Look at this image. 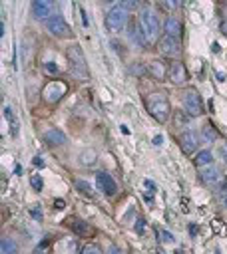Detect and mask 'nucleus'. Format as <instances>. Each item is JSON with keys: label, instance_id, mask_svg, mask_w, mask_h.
<instances>
[{"label": "nucleus", "instance_id": "obj_1", "mask_svg": "<svg viewBox=\"0 0 227 254\" xmlns=\"http://www.w3.org/2000/svg\"><path fill=\"white\" fill-rule=\"evenodd\" d=\"M140 26H142V32H144V38L148 44H154L160 40V20H158V14L152 10V8H144L142 14H140Z\"/></svg>", "mask_w": 227, "mask_h": 254}, {"label": "nucleus", "instance_id": "obj_2", "mask_svg": "<svg viewBox=\"0 0 227 254\" xmlns=\"http://www.w3.org/2000/svg\"><path fill=\"white\" fill-rule=\"evenodd\" d=\"M148 112L152 113V117L160 123H165L169 113H171V108H169V101L163 93H154L150 99H148Z\"/></svg>", "mask_w": 227, "mask_h": 254}, {"label": "nucleus", "instance_id": "obj_3", "mask_svg": "<svg viewBox=\"0 0 227 254\" xmlns=\"http://www.w3.org/2000/svg\"><path fill=\"white\" fill-rule=\"evenodd\" d=\"M68 60H70V70L76 78L80 80H86L88 78V64H86V58H84V52L80 44H72L68 48Z\"/></svg>", "mask_w": 227, "mask_h": 254}, {"label": "nucleus", "instance_id": "obj_4", "mask_svg": "<svg viewBox=\"0 0 227 254\" xmlns=\"http://www.w3.org/2000/svg\"><path fill=\"white\" fill-rule=\"evenodd\" d=\"M128 10H126V6L120 2V4H114L110 10H108V14H106V28L110 30V32H122L124 30V26H126V22H128Z\"/></svg>", "mask_w": 227, "mask_h": 254}, {"label": "nucleus", "instance_id": "obj_5", "mask_svg": "<svg viewBox=\"0 0 227 254\" xmlns=\"http://www.w3.org/2000/svg\"><path fill=\"white\" fill-rule=\"evenodd\" d=\"M68 91V84L62 82V80H52L48 82L46 85H44L42 89V97L46 104H56V101H60Z\"/></svg>", "mask_w": 227, "mask_h": 254}, {"label": "nucleus", "instance_id": "obj_6", "mask_svg": "<svg viewBox=\"0 0 227 254\" xmlns=\"http://www.w3.org/2000/svg\"><path fill=\"white\" fill-rule=\"evenodd\" d=\"M181 101H184V108H186V112L190 113V117H197V115L203 113L201 95H199L194 87H190V89L184 91V95H181Z\"/></svg>", "mask_w": 227, "mask_h": 254}, {"label": "nucleus", "instance_id": "obj_7", "mask_svg": "<svg viewBox=\"0 0 227 254\" xmlns=\"http://www.w3.org/2000/svg\"><path fill=\"white\" fill-rule=\"evenodd\" d=\"M46 28H48V32L52 34V36H56V38H70L72 36V28H70V24L64 20V16L62 14H52L48 20H46Z\"/></svg>", "mask_w": 227, "mask_h": 254}, {"label": "nucleus", "instance_id": "obj_8", "mask_svg": "<svg viewBox=\"0 0 227 254\" xmlns=\"http://www.w3.org/2000/svg\"><path fill=\"white\" fill-rule=\"evenodd\" d=\"M158 46H160V52H162L165 58H177L179 52H181L179 40H177V38H171V36H167V34L160 38Z\"/></svg>", "mask_w": 227, "mask_h": 254}, {"label": "nucleus", "instance_id": "obj_9", "mask_svg": "<svg viewBox=\"0 0 227 254\" xmlns=\"http://www.w3.org/2000/svg\"><path fill=\"white\" fill-rule=\"evenodd\" d=\"M32 14L38 20H48L54 14V4L50 0H34L32 2Z\"/></svg>", "mask_w": 227, "mask_h": 254}, {"label": "nucleus", "instance_id": "obj_10", "mask_svg": "<svg viewBox=\"0 0 227 254\" xmlns=\"http://www.w3.org/2000/svg\"><path fill=\"white\" fill-rule=\"evenodd\" d=\"M96 185H98V189H100L104 195H108V197L116 195V191H118L116 181H114V179H112V175H110V173H106V171L96 173Z\"/></svg>", "mask_w": 227, "mask_h": 254}, {"label": "nucleus", "instance_id": "obj_11", "mask_svg": "<svg viewBox=\"0 0 227 254\" xmlns=\"http://www.w3.org/2000/svg\"><path fill=\"white\" fill-rule=\"evenodd\" d=\"M169 80H171V84H175V85L186 84V82H188V70H186V66L181 64V62H173V64L169 66Z\"/></svg>", "mask_w": 227, "mask_h": 254}, {"label": "nucleus", "instance_id": "obj_12", "mask_svg": "<svg viewBox=\"0 0 227 254\" xmlns=\"http://www.w3.org/2000/svg\"><path fill=\"white\" fill-rule=\"evenodd\" d=\"M197 133L195 131H186L179 139V145H181V151H184L186 155H192L194 151L197 149Z\"/></svg>", "mask_w": 227, "mask_h": 254}, {"label": "nucleus", "instance_id": "obj_13", "mask_svg": "<svg viewBox=\"0 0 227 254\" xmlns=\"http://www.w3.org/2000/svg\"><path fill=\"white\" fill-rule=\"evenodd\" d=\"M163 30H165V34L167 36H171V38H181V34H184V24L179 22V18H175V16H167L165 18V22H163Z\"/></svg>", "mask_w": 227, "mask_h": 254}, {"label": "nucleus", "instance_id": "obj_14", "mask_svg": "<svg viewBox=\"0 0 227 254\" xmlns=\"http://www.w3.org/2000/svg\"><path fill=\"white\" fill-rule=\"evenodd\" d=\"M150 74H152V78L154 80H158V82H163L165 78H167V64H163L162 60H152L150 62Z\"/></svg>", "mask_w": 227, "mask_h": 254}, {"label": "nucleus", "instance_id": "obj_15", "mask_svg": "<svg viewBox=\"0 0 227 254\" xmlns=\"http://www.w3.org/2000/svg\"><path fill=\"white\" fill-rule=\"evenodd\" d=\"M44 141H46L48 145H64L66 143V135H64L62 129L52 127V129L46 131V135H44Z\"/></svg>", "mask_w": 227, "mask_h": 254}, {"label": "nucleus", "instance_id": "obj_16", "mask_svg": "<svg viewBox=\"0 0 227 254\" xmlns=\"http://www.w3.org/2000/svg\"><path fill=\"white\" fill-rule=\"evenodd\" d=\"M128 36H130L131 44H138L140 48H146V46H148V42H146V38H144V32H142V26H140V24H131Z\"/></svg>", "mask_w": 227, "mask_h": 254}, {"label": "nucleus", "instance_id": "obj_17", "mask_svg": "<svg viewBox=\"0 0 227 254\" xmlns=\"http://www.w3.org/2000/svg\"><path fill=\"white\" fill-rule=\"evenodd\" d=\"M199 175H201V181L207 183V185H215V183L221 179L219 169H217V167H211V165H209V167H203Z\"/></svg>", "mask_w": 227, "mask_h": 254}, {"label": "nucleus", "instance_id": "obj_18", "mask_svg": "<svg viewBox=\"0 0 227 254\" xmlns=\"http://www.w3.org/2000/svg\"><path fill=\"white\" fill-rule=\"evenodd\" d=\"M70 226H72V230H74L78 236L92 234V226H90L88 223H84V221H70Z\"/></svg>", "mask_w": 227, "mask_h": 254}, {"label": "nucleus", "instance_id": "obj_19", "mask_svg": "<svg viewBox=\"0 0 227 254\" xmlns=\"http://www.w3.org/2000/svg\"><path fill=\"white\" fill-rule=\"evenodd\" d=\"M0 254H18V246L12 238L4 236L2 240H0Z\"/></svg>", "mask_w": 227, "mask_h": 254}, {"label": "nucleus", "instance_id": "obj_20", "mask_svg": "<svg viewBox=\"0 0 227 254\" xmlns=\"http://www.w3.org/2000/svg\"><path fill=\"white\" fill-rule=\"evenodd\" d=\"M211 161H213V155H211V151H209V149H205V151H199V153H197V157H195V165H197L199 169H203V167H209V165H211Z\"/></svg>", "mask_w": 227, "mask_h": 254}, {"label": "nucleus", "instance_id": "obj_21", "mask_svg": "<svg viewBox=\"0 0 227 254\" xmlns=\"http://www.w3.org/2000/svg\"><path fill=\"white\" fill-rule=\"evenodd\" d=\"M4 117H6V121L10 123V131H12V135H18V121H16V117H14V113H12V108L4 106Z\"/></svg>", "mask_w": 227, "mask_h": 254}, {"label": "nucleus", "instance_id": "obj_22", "mask_svg": "<svg viewBox=\"0 0 227 254\" xmlns=\"http://www.w3.org/2000/svg\"><path fill=\"white\" fill-rule=\"evenodd\" d=\"M96 157H98L96 151H94V149H88V151H84V153L80 155V161H82V165H88V167H90V165H94V163L98 161Z\"/></svg>", "mask_w": 227, "mask_h": 254}, {"label": "nucleus", "instance_id": "obj_23", "mask_svg": "<svg viewBox=\"0 0 227 254\" xmlns=\"http://www.w3.org/2000/svg\"><path fill=\"white\" fill-rule=\"evenodd\" d=\"M76 189L82 193V195H88V197H94V191L90 187L88 181H76Z\"/></svg>", "mask_w": 227, "mask_h": 254}, {"label": "nucleus", "instance_id": "obj_24", "mask_svg": "<svg viewBox=\"0 0 227 254\" xmlns=\"http://www.w3.org/2000/svg\"><path fill=\"white\" fill-rule=\"evenodd\" d=\"M215 137H217V131L207 123V125L203 127V139H205L207 143H213V141H215Z\"/></svg>", "mask_w": 227, "mask_h": 254}, {"label": "nucleus", "instance_id": "obj_25", "mask_svg": "<svg viewBox=\"0 0 227 254\" xmlns=\"http://www.w3.org/2000/svg\"><path fill=\"white\" fill-rule=\"evenodd\" d=\"M158 234H160V240H162V242H165V244H173V242H175L173 234H171V232H167V230H163V228H160V230H158Z\"/></svg>", "mask_w": 227, "mask_h": 254}, {"label": "nucleus", "instance_id": "obj_26", "mask_svg": "<svg viewBox=\"0 0 227 254\" xmlns=\"http://www.w3.org/2000/svg\"><path fill=\"white\" fill-rule=\"evenodd\" d=\"M80 254H102V250H100V246H96V244H86Z\"/></svg>", "mask_w": 227, "mask_h": 254}, {"label": "nucleus", "instance_id": "obj_27", "mask_svg": "<svg viewBox=\"0 0 227 254\" xmlns=\"http://www.w3.org/2000/svg\"><path fill=\"white\" fill-rule=\"evenodd\" d=\"M30 185H32L36 191H42V187H44V183H42V179H40L38 175H34V177L30 179Z\"/></svg>", "mask_w": 227, "mask_h": 254}, {"label": "nucleus", "instance_id": "obj_28", "mask_svg": "<svg viewBox=\"0 0 227 254\" xmlns=\"http://www.w3.org/2000/svg\"><path fill=\"white\" fill-rule=\"evenodd\" d=\"M44 68H46V72H50V74H58V66L54 62H46V64H44Z\"/></svg>", "mask_w": 227, "mask_h": 254}, {"label": "nucleus", "instance_id": "obj_29", "mask_svg": "<svg viewBox=\"0 0 227 254\" xmlns=\"http://www.w3.org/2000/svg\"><path fill=\"white\" fill-rule=\"evenodd\" d=\"M30 213H32V217H34L36 221H42V211L38 209V205H34V207L30 209Z\"/></svg>", "mask_w": 227, "mask_h": 254}, {"label": "nucleus", "instance_id": "obj_30", "mask_svg": "<svg viewBox=\"0 0 227 254\" xmlns=\"http://www.w3.org/2000/svg\"><path fill=\"white\" fill-rule=\"evenodd\" d=\"M144 228H146L144 219H138V225H135V230H138V234H144Z\"/></svg>", "mask_w": 227, "mask_h": 254}, {"label": "nucleus", "instance_id": "obj_31", "mask_svg": "<svg viewBox=\"0 0 227 254\" xmlns=\"http://www.w3.org/2000/svg\"><path fill=\"white\" fill-rule=\"evenodd\" d=\"M179 4L177 2H163V8H167V10H173V8H177Z\"/></svg>", "mask_w": 227, "mask_h": 254}, {"label": "nucleus", "instance_id": "obj_32", "mask_svg": "<svg viewBox=\"0 0 227 254\" xmlns=\"http://www.w3.org/2000/svg\"><path fill=\"white\" fill-rule=\"evenodd\" d=\"M36 167H44V159L42 157H34V161H32Z\"/></svg>", "mask_w": 227, "mask_h": 254}, {"label": "nucleus", "instance_id": "obj_33", "mask_svg": "<svg viewBox=\"0 0 227 254\" xmlns=\"http://www.w3.org/2000/svg\"><path fill=\"white\" fill-rule=\"evenodd\" d=\"M219 30H221V34H225V36H227V20H223V22L219 24Z\"/></svg>", "mask_w": 227, "mask_h": 254}, {"label": "nucleus", "instance_id": "obj_34", "mask_svg": "<svg viewBox=\"0 0 227 254\" xmlns=\"http://www.w3.org/2000/svg\"><path fill=\"white\" fill-rule=\"evenodd\" d=\"M221 157H223V161L227 163V145H223V147H221Z\"/></svg>", "mask_w": 227, "mask_h": 254}, {"label": "nucleus", "instance_id": "obj_35", "mask_svg": "<svg viewBox=\"0 0 227 254\" xmlns=\"http://www.w3.org/2000/svg\"><path fill=\"white\" fill-rule=\"evenodd\" d=\"M162 141H163V139H162V135H156V137H154V145H156V147H160V145H162Z\"/></svg>", "mask_w": 227, "mask_h": 254}, {"label": "nucleus", "instance_id": "obj_36", "mask_svg": "<svg viewBox=\"0 0 227 254\" xmlns=\"http://www.w3.org/2000/svg\"><path fill=\"white\" fill-rule=\"evenodd\" d=\"M144 183H146V187H148V189H152V193H154V191H156V185H154V183H152V181H148V179H146V181H144Z\"/></svg>", "mask_w": 227, "mask_h": 254}, {"label": "nucleus", "instance_id": "obj_37", "mask_svg": "<svg viewBox=\"0 0 227 254\" xmlns=\"http://www.w3.org/2000/svg\"><path fill=\"white\" fill-rule=\"evenodd\" d=\"M110 254H122V252H120L118 246H112V248H110Z\"/></svg>", "mask_w": 227, "mask_h": 254}, {"label": "nucleus", "instance_id": "obj_38", "mask_svg": "<svg viewBox=\"0 0 227 254\" xmlns=\"http://www.w3.org/2000/svg\"><path fill=\"white\" fill-rule=\"evenodd\" d=\"M56 209H64V200H56Z\"/></svg>", "mask_w": 227, "mask_h": 254}, {"label": "nucleus", "instance_id": "obj_39", "mask_svg": "<svg viewBox=\"0 0 227 254\" xmlns=\"http://www.w3.org/2000/svg\"><path fill=\"white\" fill-rule=\"evenodd\" d=\"M217 78H219V82H223V80H225V74H223V72H219V74H217Z\"/></svg>", "mask_w": 227, "mask_h": 254}, {"label": "nucleus", "instance_id": "obj_40", "mask_svg": "<svg viewBox=\"0 0 227 254\" xmlns=\"http://www.w3.org/2000/svg\"><path fill=\"white\" fill-rule=\"evenodd\" d=\"M221 205H223V209H227V197H225V198H221Z\"/></svg>", "mask_w": 227, "mask_h": 254}, {"label": "nucleus", "instance_id": "obj_41", "mask_svg": "<svg viewBox=\"0 0 227 254\" xmlns=\"http://www.w3.org/2000/svg\"><path fill=\"white\" fill-rule=\"evenodd\" d=\"M221 191H223V193H227V181H225V183L221 185Z\"/></svg>", "mask_w": 227, "mask_h": 254}, {"label": "nucleus", "instance_id": "obj_42", "mask_svg": "<svg viewBox=\"0 0 227 254\" xmlns=\"http://www.w3.org/2000/svg\"><path fill=\"white\" fill-rule=\"evenodd\" d=\"M213 254H221V252H219V248H215V252H213Z\"/></svg>", "mask_w": 227, "mask_h": 254}]
</instances>
